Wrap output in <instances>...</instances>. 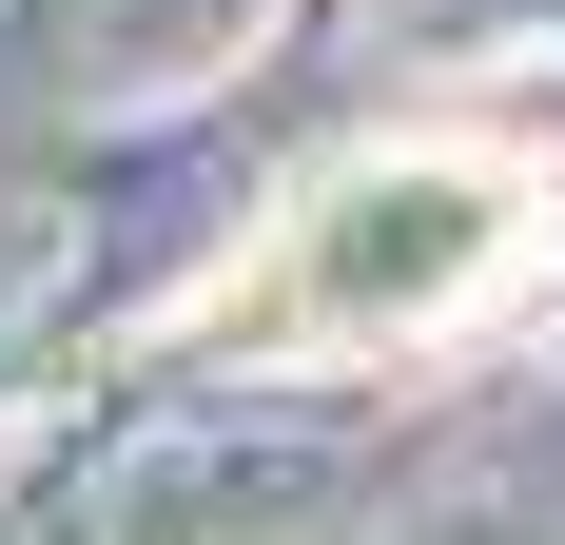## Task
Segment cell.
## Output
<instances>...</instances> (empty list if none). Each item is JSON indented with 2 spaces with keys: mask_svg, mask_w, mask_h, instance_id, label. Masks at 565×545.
Masks as SVG:
<instances>
[{
  "mask_svg": "<svg viewBox=\"0 0 565 545\" xmlns=\"http://www.w3.org/2000/svg\"><path fill=\"white\" fill-rule=\"evenodd\" d=\"M526 272H565V215H546L526 157H488V137H371V157H332L175 331L195 351H429V331L508 312Z\"/></svg>",
  "mask_w": 565,
  "mask_h": 545,
  "instance_id": "1",
  "label": "cell"
}]
</instances>
